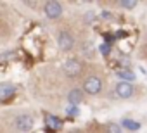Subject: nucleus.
<instances>
[{"instance_id": "423d86ee", "label": "nucleus", "mask_w": 147, "mask_h": 133, "mask_svg": "<svg viewBox=\"0 0 147 133\" xmlns=\"http://www.w3.org/2000/svg\"><path fill=\"white\" fill-rule=\"evenodd\" d=\"M116 93H118V97H121V99H130L131 93H133V87H131V83L119 81V83L116 85Z\"/></svg>"}, {"instance_id": "f8f14e48", "label": "nucleus", "mask_w": 147, "mask_h": 133, "mask_svg": "<svg viewBox=\"0 0 147 133\" xmlns=\"http://www.w3.org/2000/svg\"><path fill=\"white\" fill-rule=\"evenodd\" d=\"M119 5L125 9H133L137 5V2H133V0H123V2H119Z\"/></svg>"}, {"instance_id": "9b49d317", "label": "nucleus", "mask_w": 147, "mask_h": 133, "mask_svg": "<svg viewBox=\"0 0 147 133\" xmlns=\"http://www.w3.org/2000/svg\"><path fill=\"white\" fill-rule=\"evenodd\" d=\"M121 126L126 128V130H130V131H137V130L140 128V123H137V121H133V119H123V121H121Z\"/></svg>"}, {"instance_id": "1a4fd4ad", "label": "nucleus", "mask_w": 147, "mask_h": 133, "mask_svg": "<svg viewBox=\"0 0 147 133\" xmlns=\"http://www.w3.org/2000/svg\"><path fill=\"white\" fill-rule=\"evenodd\" d=\"M67 100H69V105H78L82 100H83V92L75 88V90H71L67 93Z\"/></svg>"}, {"instance_id": "6e6552de", "label": "nucleus", "mask_w": 147, "mask_h": 133, "mask_svg": "<svg viewBox=\"0 0 147 133\" xmlns=\"http://www.w3.org/2000/svg\"><path fill=\"white\" fill-rule=\"evenodd\" d=\"M45 123H47L49 130H52V131H57V130L62 128V121L57 116H52V114H47L45 116Z\"/></svg>"}, {"instance_id": "ddd939ff", "label": "nucleus", "mask_w": 147, "mask_h": 133, "mask_svg": "<svg viewBox=\"0 0 147 133\" xmlns=\"http://www.w3.org/2000/svg\"><path fill=\"white\" fill-rule=\"evenodd\" d=\"M66 112H67V116L75 118V116H78V107H76V105H69V107L66 109Z\"/></svg>"}, {"instance_id": "f257e3e1", "label": "nucleus", "mask_w": 147, "mask_h": 133, "mask_svg": "<svg viewBox=\"0 0 147 133\" xmlns=\"http://www.w3.org/2000/svg\"><path fill=\"white\" fill-rule=\"evenodd\" d=\"M61 14H62V5L59 2L50 0V2L45 4V16L49 19H57V17H61Z\"/></svg>"}, {"instance_id": "9d476101", "label": "nucleus", "mask_w": 147, "mask_h": 133, "mask_svg": "<svg viewBox=\"0 0 147 133\" xmlns=\"http://www.w3.org/2000/svg\"><path fill=\"white\" fill-rule=\"evenodd\" d=\"M116 75H118L123 81H126V83H130V81H133V80H135V75H133L130 69H119Z\"/></svg>"}, {"instance_id": "f03ea898", "label": "nucleus", "mask_w": 147, "mask_h": 133, "mask_svg": "<svg viewBox=\"0 0 147 133\" xmlns=\"http://www.w3.org/2000/svg\"><path fill=\"white\" fill-rule=\"evenodd\" d=\"M64 73L67 75V76H78L80 73H82V64H80V60H76V59H69V60H66L64 62Z\"/></svg>"}, {"instance_id": "0eeeda50", "label": "nucleus", "mask_w": 147, "mask_h": 133, "mask_svg": "<svg viewBox=\"0 0 147 133\" xmlns=\"http://www.w3.org/2000/svg\"><path fill=\"white\" fill-rule=\"evenodd\" d=\"M14 92H16V88H14V85H11V83H2V85H0V97H2L4 102L9 100V99L14 95Z\"/></svg>"}, {"instance_id": "2eb2a0df", "label": "nucleus", "mask_w": 147, "mask_h": 133, "mask_svg": "<svg viewBox=\"0 0 147 133\" xmlns=\"http://www.w3.org/2000/svg\"><path fill=\"white\" fill-rule=\"evenodd\" d=\"M71 133H80V131H71Z\"/></svg>"}, {"instance_id": "4468645a", "label": "nucleus", "mask_w": 147, "mask_h": 133, "mask_svg": "<svg viewBox=\"0 0 147 133\" xmlns=\"http://www.w3.org/2000/svg\"><path fill=\"white\" fill-rule=\"evenodd\" d=\"M99 50H100V54L109 55V54H111V45H109V43H102V45L99 47Z\"/></svg>"}, {"instance_id": "7ed1b4c3", "label": "nucleus", "mask_w": 147, "mask_h": 133, "mask_svg": "<svg viewBox=\"0 0 147 133\" xmlns=\"http://www.w3.org/2000/svg\"><path fill=\"white\" fill-rule=\"evenodd\" d=\"M83 90L87 92V93H99L100 90H102V81H100V78H97V76H90L87 81H85V85H83Z\"/></svg>"}, {"instance_id": "39448f33", "label": "nucleus", "mask_w": 147, "mask_h": 133, "mask_svg": "<svg viewBox=\"0 0 147 133\" xmlns=\"http://www.w3.org/2000/svg\"><path fill=\"white\" fill-rule=\"evenodd\" d=\"M16 128L19 131H28L33 128V118L28 116V114H23L19 118H16Z\"/></svg>"}, {"instance_id": "20e7f679", "label": "nucleus", "mask_w": 147, "mask_h": 133, "mask_svg": "<svg viewBox=\"0 0 147 133\" xmlns=\"http://www.w3.org/2000/svg\"><path fill=\"white\" fill-rule=\"evenodd\" d=\"M57 43H59V48H61V50L67 52V50H71V48H73V45H75V40H73V36H71L69 33L62 31V33L59 35V40H57Z\"/></svg>"}]
</instances>
